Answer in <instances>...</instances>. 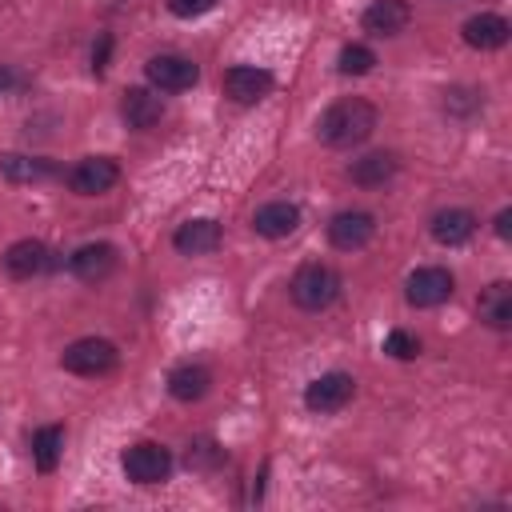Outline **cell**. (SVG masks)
Returning <instances> with one entry per match:
<instances>
[{"mask_svg": "<svg viewBox=\"0 0 512 512\" xmlns=\"http://www.w3.org/2000/svg\"><path fill=\"white\" fill-rule=\"evenodd\" d=\"M376 120L380 116L364 96H344V100H336L320 112L316 140L328 144V148H352V144H364L376 132Z\"/></svg>", "mask_w": 512, "mask_h": 512, "instance_id": "1", "label": "cell"}, {"mask_svg": "<svg viewBox=\"0 0 512 512\" xmlns=\"http://www.w3.org/2000/svg\"><path fill=\"white\" fill-rule=\"evenodd\" d=\"M120 364V352L104 336H80L60 352V368L72 376H108Z\"/></svg>", "mask_w": 512, "mask_h": 512, "instance_id": "2", "label": "cell"}, {"mask_svg": "<svg viewBox=\"0 0 512 512\" xmlns=\"http://www.w3.org/2000/svg\"><path fill=\"white\" fill-rule=\"evenodd\" d=\"M288 292H292L296 308H304V312H324V308L340 296V276H336L328 264H304V268H296Z\"/></svg>", "mask_w": 512, "mask_h": 512, "instance_id": "3", "label": "cell"}, {"mask_svg": "<svg viewBox=\"0 0 512 512\" xmlns=\"http://www.w3.org/2000/svg\"><path fill=\"white\" fill-rule=\"evenodd\" d=\"M120 464H124V476L132 484H144V488L148 484H164L172 476V452L164 444H156V440H140V444L124 448Z\"/></svg>", "mask_w": 512, "mask_h": 512, "instance_id": "4", "label": "cell"}, {"mask_svg": "<svg viewBox=\"0 0 512 512\" xmlns=\"http://www.w3.org/2000/svg\"><path fill=\"white\" fill-rule=\"evenodd\" d=\"M452 292H456L452 272H448V268H436V264L416 268V272L404 280V296H408L412 308H440L444 300H452Z\"/></svg>", "mask_w": 512, "mask_h": 512, "instance_id": "5", "label": "cell"}, {"mask_svg": "<svg viewBox=\"0 0 512 512\" xmlns=\"http://www.w3.org/2000/svg\"><path fill=\"white\" fill-rule=\"evenodd\" d=\"M144 76L156 92H188L196 80H200V68L188 60V56H176V52H160L144 64Z\"/></svg>", "mask_w": 512, "mask_h": 512, "instance_id": "6", "label": "cell"}, {"mask_svg": "<svg viewBox=\"0 0 512 512\" xmlns=\"http://www.w3.org/2000/svg\"><path fill=\"white\" fill-rule=\"evenodd\" d=\"M376 236V216L364 208H344L328 220V244L340 252H356Z\"/></svg>", "mask_w": 512, "mask_h": 512, "instance_id": "7", "label": "cell"}, {"mask_svg": "<svg viewBox=\"0 0 512 512\" xmlns=\"http://www.w3.org/2000/svg\"><path fill=\"white\" fill-rule=\"evenodd\" d=\"M56 264H60L56 252H52L48 244H40V240H16V244H8V252H4V272H8L12 280L44 276V272H52Z\"/></svg>", "mask_w": 512, "mask_h": 512, "instance_id": "8", "label": "cell"}, {"mask_svg": "<svg viewBox=\"0 0 512 512\" xmlns=\"http://www.w3.org/2000/svg\"><path fill=\"white\" fill-rule=\"evenodd\" d=\"M352 396H356V380H352L348 372H324V376H316V380L304 388L308 412H320V416L340 412Z\"/></svg>", "mask_w": 512, "mask_h": 512, "instance_id": "9", "label": "cell"}, {"mask_svg": "<svg viewBox=\"0 0 512 512\" xmlns=\"http://www.w3.org/2000/svg\"><path fill=\"white\" fill-rule=\"evenodd\" d=\"M120 180V164L112 156H84L72 172H68V188L76 196H100Z\"/></svg>", "mask_w": 512, "mask_h": 512, "instance_id": "10", "label": "cell"}, {"mask_svg": "<svg viewBox=\"0 0 512 512\" xmlns=\"http://www.w3.org/2000/svg\"><path fill=\"white\" fill-rule=\"evenodd\" d=\"M68 272L84 284H100L116 272V248L108 240H96V244H80L72 256H68Z\"/></svg>", "mask_w": 512, "mask_h": 512, "instance_id": "11", "label": "cell"}, {"mask_svg": "<svg viewBox=\"0 0 512 512\" xmlns=\"http://www.w3.org/2000/svg\"><path fill=\"white\" fill-rule=\"evenodd\" d=\"M272 72L268 68H260V64H232L228 72H224V92L236 100V104H256V100H264L268 92H272Z\"/></svg>", "mask_w": 512, "mask_h": 512, "instance_id": "12", "label": "cell"}, {"mask_svg": "<svg viewBox=\"0 0 512 512\" xmlns=\"http://www.w3.org/2000/svg\"><path fill=\"white\" fill-rule=\"evenodd\" d=\"M460 36H464V44H468V48H476V52H496V48H504V44H508L512 24H508L504 16H496V12H476V16H468V20H464Z\"/></svg>", "mask_w": 512, "mask_h": 512, "instance_id": "13", "label": "cell"}, {"mask_svg": "<svg viewBox=\"0 0 512 512\" xmlns=\"http://www.w3.org/2000/svg\"><path fill=\"white\" fill-rule=\"evenodd\" d=\"M220 240H224V232H220V224H216L212 216L184 220V224L172 232V244H176L180 256H208V252L220 248Z\"/></svg>", "mask_w": 512, "mask_h": 512, "instance_id": "14", "label": "cell"}, {"mask_svg": "<svg viewBox=\"0 0 512 512\" xmlns=\"http://www.w3.org/2000/svg\"><path fill=\"white\" fill-rule=\"evenodd\" d=\"M364 32L372 36H400L412 24V4L408 0H372L360 16Z\"/></svg>", "mask_w": 512, "mask_h": 512, "instance_id": "15", "label": "cell"}, {"mask_svg": "<svg viewBox=\"0 0 512 512\" xmlns=\"http://www.w3.org/2000/svg\"><path fill=\"white\" fill-rule=\"evenodd\" d=\"M120 116H124L128 128L148 132V128L160 124V116H164V100H160V92H152V88H128V92L120 96Z\"/></svg>", "mask_w": 512, "mask_h": 512, "instance_id": "16", "label": "cell"}, {"mask_svg": "<svg viewBox=\"0 0 512 512\" xmlns=\"http://www.w3.org/2000/svg\"><path fill=\"white\" fill-rule=\"evenodd\" d=\"M300 228V208L292 200H272V204H260L256 216H252V232L264 236V240H284Z\"/></svg>", "mask_w": 512, "mask_h": 512, "instance_id": "17", "label": "cell"}, {"mask_svg": "<svg viewBox=\"0 0 512 512\" xmlns=\"http://www.w3.org/2000/svg\"><path fill=\"white\" fill-rule=\"evenodd\" d=\"M0 176L8 184H44L60 176V164L48 156H20V152H4L0 156Z\"/></svg>", "mask_w": 512, "mask_h": 512, "instance_id": "18", "label": "cell"}, {"mask_svg": "<svg viewBox=\"0 0 512 512\" xmlns=\"http://www.w3.org/2000/svg\"><path fill=\"white\" fill-rule=\"evenodd\" d=\"M428 232H432L436 244H444V248H460V244L472 240V232H476V216H472L468 208H440V212L428 220Z\"/></svg>", "mask_w": 512, "mask_h": 512, "instance_id": "19", "label": "cell"}, {"mask_svg": "<svg viewBox=\"0 0 512 512\" xmlns=\"http://www.w3.org/2000/svg\"><path fill=\"white\" fill-rule=\"evenodd\" d=\"M476 312H480V320H484L488 328L508 332V328H512V284H508V280H492V284L480 292Z\"/></svg>", "mask_w": 512, "mask_h": 512, "instance_id": "20", "label": "cell"}, {"mask_svg": "<svg viewBox=\"0 0 512 512\" xmlns=\"http://www.w3.org/2000/svg\"><path fill=\"white\" fill-rule=\"evenodd\" d=\"M396 168H400L396 152H368V156L348 164V180L360 184V188H384L396 176Z\"/></svg>", "mask_w": 512, "mask_h": 512, "instance_id": "21", "label": "cell"}, {"mask_svg": "<svg viewBox=\"0 0 512 512\" xmlns=\"http://www.w3.org/2000/svg\"><path fill=\"white\" fill-rule=\"evenodd\" d=\"M208 388H212V372H208L204 364H176V368L168 372V392H172V400H180V404L204 400Z\"/></svg>", "mask_w": 512, "mask_h": 512, "instance_id": "22", "label": "cell"}, {"mask_svg": "<svg viewBox=\"0 0 512 512\" xmlns=\"http://www.w3.org/2000/svg\"><path fill=\"white\" fill-rule=\"evenodd\" d=\"M60 456H64V428H60V424L36 428V432H32V464H36L40 472H56Z\"/></svg>", "mask_w": 512, "mask_h": 512, "instance_id": "23", "label": "cell"}, {"mask_svg": "<svg viewBox=\"0 0 512 512\" xmlns=\"http://www.w3.org/2000/svg\"><path fill=\"white\" fill-rule=\"evenodd\" d=\"M336 68H340V76H364L376 68V52L368 44H344L336 56Z\"/></svg>", "mask_w": 512, "mask_h": 512, "instance_id": "24", "label": "cell"}, {"mask_svg": "<svg viewBox=\"0 0 512 512\" xmlns=\"http://www.w3.org/2000/svg\"><path fill=\"white\" fill-rule=\"evenodd\" d=\"M384 352H388L392 360H416V356H420V340H416L412 332L396 328V332L384 336Z\"/></svg>", "mask_w": 512, "mask_h": 512, "instance_id": "25", "label": "cell"}, {"mask_svg": "<svg viewBox=\"0 0 512 512\" xmlns=\"http://www.w3.org/2000/svg\"><path fill=\"white\" fill-rule=\"evenodd\" d=\"M480 104H484V100H480L476 88H448V92H444V108L456 112V116H472Z\"/></svg>", "mask_w": 512, "mask_h": 512, "instance_id": "26", "label": "cell"}, {"mask_svg": "<svg viewBox=\"0 0 512 512\" xmlns=\"http://www.w3.org/2000/svg\"><path fill=\"white\" fill-rule=\"evenodd\" d=\"M212 8H216V0H168V12L180 16V20L204 16V12H212Z\"/></svg>", "mask_w": 512, "mask_h": 512, "instance_id": "27", "label": "cell"}, {"mask_svg": "<svg viewBox=\"0 0 512 512\" xmlns=\"http://www.w3.org/2000/svg\"><path fill=\"white\" fill-rule=\"evenodd\" d=\"M220 456H224V452H220L216 444H208V440H204V444H196V448L188 452V468H208V464H216Z\"/></svg>", "mask_w": 512, "mask_h": 512, "instance_id": "28", "label": "cell"}, {"mask_svg": "<svg viewBox=\"0 0 512 512\" xmlns=\"http://www.w3.org/2000/svg\"><path fill=\"white\" fill-rule=\"evenodd\" d=\"M108 56H112V36H108V32H100V36H96V48H92V72H96V76H104Z\"/></svg>", "mask_w": 512, "mask_h": 512, "instance_id": "29", "label": "cell"}, {"mask_svg": "<svg viewBox=\"0 0 512 512\" xmlns=\"http://www.w3.org/2000/svg\"><path fill=\"white\" fill-rule=\"evenodd\" d=\"M16 88H24V76L16 68H0V92H16Z\"/></svg>", "mask_w": 512, "mask_h": 512, "instance_id": "30", "label": "cell"}, {"mask_svg": "<svg viewBox=\"0 0 512 512\" xmlns=\"http://www.w3.org/2000/svg\"><path fill=\"white\" fill-rule=\"evenodd\" d=\"M496 236H500V240L512 236V208H500V212H496Z\"/></svg>", "mask_w": 512, "mask_h": 512, "instance_id": "31", "label": "cell"}]
</instances>
